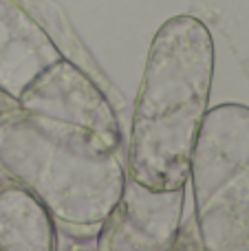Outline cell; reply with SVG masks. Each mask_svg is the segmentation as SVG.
I'll return each mask as SVG.
<instances>
[{
  "mask_svg": "<svg viewBox=\"0 0 249 251\" xmlns=\"http://www.w3.org/2000/svg\"><path fill=\"white\" fill-rule=\"evenodd\" d=\"M18 106L38 117L79 128L122 150V128L106 93L79 64L62 57L20 95Z\"/></svg>",
  "mask_w": 249,
  "mask_h": 251,
  "instance_id": "4",
  "label": "cell"
},
{
  "mask_svg": "<svg viewBox=\"0 0 249 251\" xmlns=\"http://www.w3.org/2000/svg\"><path fill=\"white\" fill-rule=\"evenodd\" d=\"M214 40L190 13L154 33L135 101L128 174L154 190L185 187L194 143L210 110Z\"/></svg>",
  "mask_w": 249,
  "mask_h": 251,
  "instance_id": "1",
  "label": "cell"
},
{
  "mask_svg": "<svg viewBox=\"0 0 249 251\" xmlns=\"http://www.w3.org/2000/svg\"><path fill=\"white\" fill-rule=\"evenodd\" d=\"M9 183H13V181H11V178L7 176V174L2 172V170H0V190H2V187H7Z\"/></svg>",
  "mask_w": 249,
  "mask_h": 251,
  "instance_id": "10",
  "label": "cell"
},
{
  "mask_svg": "<svg viewBox=\"0 0 249 251\" xmlns=\"http://www.w3.org/2000/svg\"><path fill=\"white\" fill-rule=\"evenodd\" d=\"M62 57L57 42L20 0H0V93L18 104L22 93Z\"/></svg>",
  "mask_w": 249,
  "mask_h": 251,
  "instance_id": "6",
  "label": "cell"
},
{
  "mask_svg": "<svg viewBox=\"0 0 249 251\" xmlns=\"http://www.w3.org/2000/svg\"><path fill=\"white\" fill-rule=\"evenodd\" d=\"M57 227L49 209L18 183L0 190V251H53Z\"/></svg>",
  "mask_w": 249,
  "mask_h": 251,
  "instance_id": "7",
  "label": "cell"
},
{
  "mask_svg": "<svg viewBox=\"0 0 249 251\" xmlns=\"http://www.w3.org/2000/svg\"><path fill=\"white\" fill-rule=\"evenodd\" d=\"M190 181L205 251H249V106L221 104L205 113Z\"/></svg>",
  "mask_w": 249,
  "mask_h": 251,
  "instance_id": "3",
  "label": "cell"
},
{
  "mask_svg": "<svg viewBox=\"0 0 249 251\" xmlns=\"http://www.w3.org/2000/svg\"><path fill=\"white\" fill-rule=\"evenodd\" d=\"M0 170L49 209L57 229L95 240L128 174L122 150L20 106L0 117Z\"/></svg>",
  "mask_w": 249,
  "mask_h": 251,
  "instance_id": "2",
  "label": "cell"
},
{
  "mask_svg": "<svg viewBox=\"0 0 249 251\" xmlns=\"http://www.w3.org/2000/svg\"><path fill=\"white\" fill-rule=\"evenodd\" d=\"M16 101L11 100V97H7L4 95V93H0V117H2L4 113H7V110H11V108H16Z\"/></svg>",
  "mask_w": 249,
  "mask_h": 251,
  "instance_id": "9",
  "label": "cell"
},
{
  "mask_svg": "<svg viewBox=\"0 0 249 251\" xmlns=\"http://www.w3.org/2000/svg\"><path fill=\"white\" fill-rule=\"evenodd\" d=\"M172 249H199V251H205V247H203L201 231H199L197 218H194V216L190 218L188 223H181Z\"/></svg>",
  "mask_w": 249,
  "mask_h": 251,
  "instance_id": "8",
  "label": "cell"
},
{
  "mask_svg": "<svg viewBox=\"0 0 249 251\" xmlns=\"http://www.w3.org/2000/svg\"><path fill=\"white\" fill-rule=\"evenodd\" d=\"M185 187L154 190L126 174L117 205L97 231L100 251H170L181 227Z\"/></svg>",
  "mask_w": 249,
  "mask_h": 251,
  "instance_id": "5",
  "label": "cell"
}]
</instances>
